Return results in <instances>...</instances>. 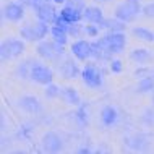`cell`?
I'll return each mask as SVG.
<instances>
[{"label": "cell", "instance_id": "cell-17", "mask_svg": "<svg viewBox=\"0 0 154 154\" xmlns=\"http://www.w3.org/2000/svg\"><path fill=\"white\" fill-rule=\"evenodd\" d=\"M51 32H52L54 41H57V42H60V44L66 42V34H68V31H66V29L59 28V26H54V28H51Z\"/></svg>", "mask_w": 154, "mask_h": 154}, {"label": "cell", "instance_id": "cell-6", "mask_svg": "<svg viewBox=\"0 0 154 154\" xmlns=\"http://www.w3.org/2000/svg\"><path fill=\"white\" fill-rule=\"evenodd\" d=\"M83 80H85V83L88 86L96 88V86L101 85V73H99V70L96 68V66L88 65L85 68V72H83Z\"/></svg>", "mask_w": 154, "mask_h": 154}, {"label": "cell", "instance_id": "cell-15", "mask_svg": "<svg viewBox=\"0 0 154 154\" xmlns=\"http://www.w3.org/2000/svg\"><path fill=\"white\" fill-rule=\"evenodd\" d=\"M133 34L136 37H140L141 41H144V42H154V32L146 29V28H135Z\"/></svg>", "mask_w": 154, "mask_h": 154}, {"label": "cell", "instance_id": "cell-13", "mask_svg": "<svg viewBox=\"0 0 154 154\" xmlns=\"http://www.w3.org/2000/svg\"><path fill=\"white\" fill-rule=\"evenodd\" d=\"M60 97L63 99L66 104H70V106H76V104L80 102V96H78L76 89H73V88L62 89V96H60Z\"/></svg>", "mask_w": 154, "mask_h": 154}, {"label": "cell", "instance_id": "cell-4", "mask_svg": "<svg viewBox=\"0 0 154 154\" xmlns=\"http://www.w3.org/2000/svg\"><path fill=\"white\" fill-rule=\"evenodd\" d=\"M29 78L36 83H41V85H49L52 81V72L42 63H32Z\"/></svg>", "mask_w": 154, "mask_h": 154}, {"label": "cell", "instance_id": "cell-5", "mask_svg": "<svg viewBox=\"0 0 154 154\" xmlns=\"http://www.w3.org/2000/svg\"><path fill=\"white\" fill-rule=\"evenodd\" d=\"M42 148L47 152H55L62 148V140L57 133H45L42 138Z\"/></svg>", "mask_w": 154, "mask_h": 154}, {"label": "cell", "instance_id": "cell-7", "mask_svg": "<svg viewBox=\"0 0 154 154\" xmlns=\"http://www.w3.org/2000/svg\"><path fill=\"white\" fill-rule=\"evenodd\" d=\"M37 18H39V21H44V23H54L57 18V13H55V8H54L52 5H49L47 2L44 3L42 7L37 8Z\"/></svg>", "mask_w": 154, "mask_h": 154}, {"label": "cell", "instance_id": "cell-19", "mask_svg": "<svg viewBox=\"0 0 154 154\" xmlns=\"http://www.w3.org/2000/svg\"><path fill=\"white\" fill-rule=\"evenodd\" d=\"M62 96V89L59 88V86L52 85V83H49L47 88H45V97L49 99H54V97H60Z\"/></svg>", "mask_w": 154, "mask_h": 154}, {"label": "cell", "instance_id": "cell-12", "mask_svg": "<svg viewBox=\"0 0 154 154\" xmlns=\"http://www.w3.org/2000/svg\"><path fill=\"white\" fill-rule=\"evenodd\" d=\"M60 73L63 75L65 78H68V80H73L78 73V66L72 60H65V63L60 66Z\"/></svg>", "mask_w": 154, "mask_h": 154}, {"label": "cell", "instance_id": "cell-9", "mask_svg": "<svg viewBox=\"0 0 154 154\" xmlns=\"http://www.w3.org/2000/svg\"><path fill=\"white\" fill-rule=\"evenodd\" d=\"M73 54L78 57L80 60H86L88 57L93 55V49H91V44L86 42V41H78V42L73 44Z\"/></svg>", "mask_w": 154, "mask_h": 154}, {"label": "cell", "instance_id": "cell-11", "mask_svg": "<svg viewBox=\"0 0 154 154\" xmlns=\"http://www.w3.org/2000/svg\"><path fill=\"white\" fill-rule=\"evenodd\" d=\"M20 107H21L23 110L29 112V114H36V112L41 110L39 101H37L36 97H32V96H26V97H23L21 101H20Z\"/></svg>", "mask_w": 154, "mask_h": 154}, {"label": "cell", "instance_id": "cell-1", "mask_svg": "<svg viewBox=\"0 0 154 154\" xmlns=\"http://www.w3.org/2000/svg\"><path fill=\"white\" fill-rule=\"evenodd\" d=\"M140 2L138 0H125L115 10V18L120 20V21L127 23V21H133L136 16L140 15Z\"/></svg>", "mask_w": 154, "mask_h": 154}, {"label": "cell", "instance_id": "cell-8", "mask_svg": "<svg viewBox=\"0 0 154 154\" xmlns=\"http://www.w3.org/2000/svg\"><path fill=\"white\" fill-rule=\"evenodd\" d=\"M3 16L8 20V21H20L23 18V7L20 3H8V5L3 8Z\"/></svg>", "mask_w": 154, "mask_h": 154}, {"label": "cell", "instance_id": "cell-14", "mask_svg": "<svg viewBox=\"0 0 154 154\" xmlns=\"http://www.w3.org/2000/svg\"><path fill=\"white\" fill-rule=\"evenodd\" d=\"M62 16H63V18L66 20V21H68V23H76L78 21V20H80L81 18V13H80V10H76V8H72V7H68V5H66L65 8H63V10H62V13H60Z\"/></svg>", "mask_w": 154, "mask_h": 154}, {"label": "cell", "instance_id": "cell-18", "mask_svg": "<svg viewBox=\"0 0 154 154\" xmlns=\"http://www.w3.org/2000/svg\"><path fill=\"white\" fill-rule=\"evenodd\" d=\"M131 59L135 62H140V63H144V62L151 60V54L148 51H144V49H135L131 52Z\"/></svg>", "mask_w": 154, "mask_h": 154}, {"label": "cell", "instance_id": "cell-24", "mask_svg": "<svg viewBox=\"0 0 154 154\" xmlns=\"http://www.w3.org/2000/svg\"><path fill=\"white\" fill-rule=\"evenodd\" d=\"M143 11H144V15H146V16H154V2L144 7Z\"/></svg>", "mask_w": 154, "mask_h": 154}, {"label": "cell", "instance_id": "cell-26", "mask_svg": "<svg viewBox=\"0 0 154 154\" xmlns=\"http://www.w3.org/2000/svg\"><path fill=\"white\" fill-rule=\"evenodd\" d=\"M54 2H57V3H62V2H66V0H54Z\"/></svg>", "mask_w": 154, "mask_h": 154}, {"label": "cell", "instance_id": "cell-21", "mask_svg": "<svg viewBox=\"0 0 154 154\" xmlns=\"http://www.w3.org/2000/svg\"><path fill=\"white\" fill-rule=\"evenodd\" d=\"M21 36H23V39H28V41H36V36H34V28H32V24L21 28Z\"/></svg>", "mask_w": 154, "mask_h": 154}, {"label": "cell", "instance_id": "cell-16", "mask_svg": "<svg viewBox=\"0 0 154 154\" xmlns=\"http://www.w3.org/2000/svg\"><path fill=\"white\" fill-rule=\"evenodd\" d=\"M117 120V110L114 109V107H106V109L102 110V122L104 125H112Z\"/></svg>", "mask_w": 154, "mask_h": 154}, {"label": "cell", "instance_id": "cell-10", "mask_svg": "<svg viewBox=\"0 0 154 154\" xmlns=\"http://www.w3.org/2000/svg\"><path fill=\"white\" fill-rule=\"evenodd\" d=\"M83 18H85L86 21L93 23V24H101V21L104 20V15H102L101 8L88 7V8H85V15H83Z\"/></svg>", "mask_w": 154, "mask_h": 154}, {"label": "cell", "instance_id": "cell-25", "mask_svg": "<svg viewBox=\"0 0 154 154\" xmlns=\"http://www.w3.org/2000/svg\"><path fill=\"white\" fill-rule=\"evenodd\" d=\"M112 72H115V73L122 72V62L120 60H112Z\"/></svg>", "mask_w": 154, "mask_h": 154}, {"label": "cell", "instance_id": "cell-28", "mask_svg": "<svg viewBox=\"0 0 154 154\" xmlns=\"http://www.w3.org/2000/svg\"><path fill=\"white\" fill-rule=\"evenodd\" d=\"M152 101H154V94H152Z\"/></svg>", "mask_w": 154, "mask_h": 154}, {"label": "cell", "instance_id": "cell-20", "mask_svg": "<svg viewBox=\"0 0 154 154\" xmlns=\"http://www.w3.org/2000/svg\"><path fill=\"white\" fill-rule=\"evenodd\" d=\"M154 86V78L152 76H144L140 80V86L138 89L141 91V93H146V91H149Z\"/></svg>", "mask_w": 154, "mask_h": 154}, {"label": "cell", "instance_id": "cell-2", "mask_svg": "<svg viewBox=\"0 0 154 154\" xmlns=\"http://www.w3.org/2000/svg\"><path fill=\"white\" fill-rule=\"evenodd\" d=\"M39 55L44 57L47 60H55L59 59L60 55H63V44L57 42V41H52V42H41L39 47Z\"/></svg>", "mask_w": 154, "mask_h": 154}, {"label": "cell", "instance_id": "cell-23", "mask_svg": "<svg viewBox=\"0 0 154 154\" xmlns=\"http://www.w3.org/2000/svg\"><path fill=\"white\" fill-rule=\"evenodd\" d=\"M83 31H85V34H88V36H96V34H97V28H96L94 24L83 26Z\"/></svg>", "mask_w": 154, "mask_h": 154}, {"label": "cell", "instance_id": "cell-22", "mask_svg": "<svg viewBox=\"0 0 154 154\" xmlns=\"http://www.w3.org/2000/svg\"><path fill=\"white\" fill-rule=\"evenodd\" d=\"M66 5L76 8V10H83L85 8V0H66Z\"/></svg>", "mask_w": 154, "mask_h": 154}, {"label": "cell", "instance_id": "cell-27", "mask_svg": "<svg viewBox=\"0 0 154 154\" xmlns=\"http://www.w3.org/2000/svg\"><path fill=\"white\" fill-rule=\"evenodd\" d=\"M97 2H110V0H97Z\"/></svg>", "mask_w": 154, "mask_h": 154}, {"label": "cell", "instance_id": "cell-3", "mask_svg": "<svg viewBox=\"0 0 154 154\" xmlns=\"http://www.w3.org/2000/svg\"><path fill=\"white\" fill-rule=\"evenodd\" d=\"M24 51V44L18 39H7L2 42V57L5 60L16 59Z\"/></svg>", "mask_w": 154, "mask_h": 154}]
</instances>
